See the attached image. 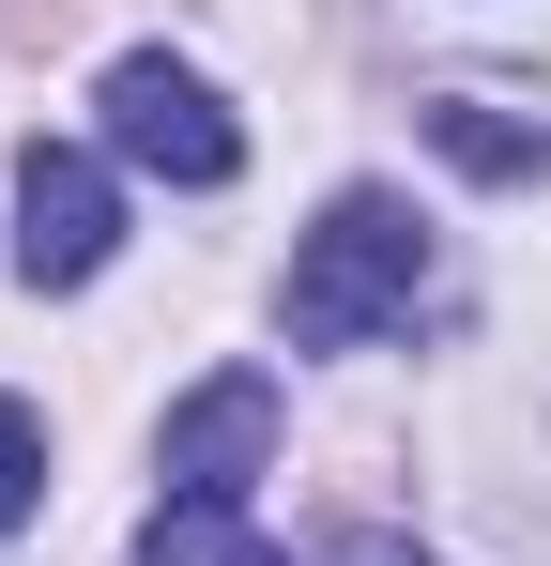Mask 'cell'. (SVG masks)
Returning a JSON list of instances; mask_svg holds the SVG:
<instances>
[{
  "instance_id": "obj_1",
  "label": "cell",
  "mask_w": 551,
  "mask_h": 566,
  "mask_svg": "<svg viewBox=\"0 0 551 566\" xmlns=\"http://www.w3.org/2000/svg\"><path fill=\"white\" fill-rule=\"evenodd\" d=\"M414 291H429V230H414V199L353 185L306 245H291V337H306V353H367L383 322H414Z\"/></svg>"
},
{
  "instance_id": "obj_2",
  "label": "cell",
  "mask_w": 551,
  "mask_h": 566,
  "mask_svg": "<svg viewBox=\"0 0 551 566\" xmlns=\"http://www.w3.org/2000/svg\"><path fill=\"white\" fill-rule=\"evenodd\" d=\"M107 154L123 169H169V185H230L246 169V123L199 93L169 46H138V62H107Z\"/></svg>"
},
{
  "instance_id": "obj_3",
  "label": "cell",
  "mask_w": 551,
  "mask_h": 566,
  "mask_svg": "<svg viewBox=\"0 0 551 566\" xmlns=\"http://www.w3.org/2000/svg\"><path fill=\"white\" fill-rule=\"evenodd\" d=\"M107 245H123V185L92 154H62V138H31V169H15V276L77 291V276H107Z\"/></svg>"
},
{
  "instance_id": "obj_4",
  "label": "cell",
  "mask_w": 551,
  "mask_h": 566,
  "mask_svg": "<svg viewBox=\"0 0 551 566\" xmlns=\"http://www.w3.org/2000/svg\"><path fill=\"white\" fill-rule=\"evenodd\" d=\"M261 460H276V382H261V368H215L169 429H154V474H169V490H199V505H230Z\"/></svg>"
},
{
  "instance_id": "obj_5",
  "label": "cell",
  "mask_w": 551,
  "mask_h": 566,
  "mask_svg": "<svg viewBox=\"0 0 551 566\" xmlns=\"http://www.w3.org/2000/svg\"><path fill=\"white\" fill-rule=\"evenodd\" d=\"M138 566H276V552H261V521H246V505L169 490V505H154V536H138Z\"/></svg>"
},
{
  "instance_id": "obj_6",
  "label": "cell",
  "mask_w": 551,
  "mask_h": 566,
  "mask_svg": "<svg viewBox=\"0 0 551 566\" xmlns=\"http://www.w3.org/2000/svg\"><path fill=\"white\" fill-rule=\"evenodd\" d=\"M429 138H445L459 169H490V185H521V169H551V123H506L490 93H445V107H429Z\"/></svg>"
},
{
  "instance_id": "obj_7",
  "label": "cell",
  "mask_w": 551,
  "mask_h": 566,
  "mask_svg": "<svg viewBox=\"0 0 551 566\" xmlns=\"http://www.w3.org/2000/svg\"><path fill=\"white\" fill-rule=\"evenodd\" d=\"M46 505V429H31V398H0V536Z\"/></svg>"
},
{
  "instance_id": "obj_8",
  "label": "cell",
  "mask_w": 551,
  "mask_h": 566,
  "mask_svg": "<svg viewBox=\"0 0 551 566\" xmlns=\"http://www.w3.org/2000/svg\"><path fill=\"white\" fill-rule=\"evenodd\" d=\"M322 566H414V552H398V536H337Z\"/></svg>"
}]
</instances>
